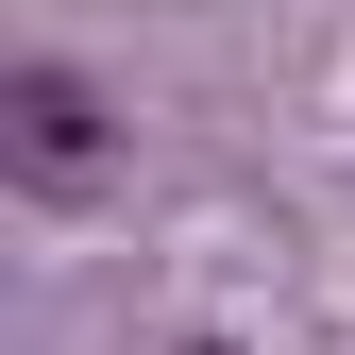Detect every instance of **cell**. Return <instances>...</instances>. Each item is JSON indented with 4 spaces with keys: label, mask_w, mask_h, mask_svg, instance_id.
<instances>
[{
    "label": "cell",
    "mask_w": 355,
    "mask_h": 355,
    "mask_svg": "<svg viewBox=\"0 0 355 355\" xmlns=\"http://www.w3.org/2000/svg\"><path fill=\"white\" fill-rule=\"evenodd\" d=\"M0 187H34V203H102L119 187V119H102L85 68H17L0 85Z\"/></svg>",
    "instance_id": "6da1fadb"
},
{
    "label": "cell",
    "mask_w": 355,
    "mask_h": 355,
    "mask_svg": "<svg viewBox=\"0 0 355 355\" xmlns=\"http://www.w3.org/2000/svg\"><path fill=\"white\" fill-rule=\"evenodd\" d=\"M187 355H220V338H187Z\"/></svg>",
    "instance_id": "7a4b0ae2"
}]
</instances>
